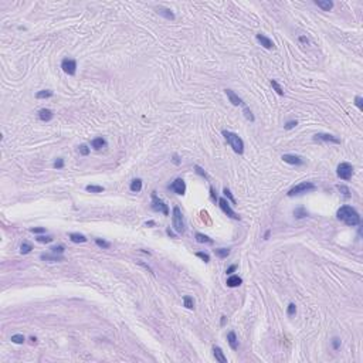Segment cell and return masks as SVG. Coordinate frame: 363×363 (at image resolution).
<instances>
[{"mask_svg": "<svg viewBox=\"0 0 363 363\" xmlns=\"http://www.w3.org/2000/svg\"><path fill=\"white\" fill-rule=\"evenodd\" d=\"M338 219L342 223H345L346 225H357L360 224V216L359 213L352 207V206H342L336 213Z\"/></svg>", "mask_w": 363, "mask_h": 363, "instance_id": "1", "label": "cell"}, {"mask_svg": "<svg viewBox=\"0 0 363 363\" xmlns=\"http://www.w3.org/2000/svg\"><path fill=\"white\" fill-rule=\"evenodd\" d=\"M223 136L225 138V141H227V143L230 145L233 148V151L235 152V153H238V155H243L244 153V142H243V139L240 138L237 133H234V132H230V131H223Z\"/></svg>", "mask_w": 363, "mask_h": 363, "instance_id": "2", "label": "cell"}, {"mask_svg": "<svg viewBox=\"0 0 363 363\" xmlns=\"http://www.w3.org/2000/svg\"><path fill=\"white\" fill-rule=\"evenodd\" d=\"M172 223H173V229L176 230V233H179V234L185 233V230H186L185 219H183L182 210L177 207V206H175V207H173V214H172Z\"/></svg>", "mask_w": 363, "mask_h": 363, "instance_id": "3", "label": "cell"}, {"mask_svg": "<svg viewBox=\"0 0 363 363\" xmlns=\"http://www.w3.org/2000/svg\"><path fill=\"white\" fill-rule=\"evenodd\" d=\"M316 190V186L311 182H304V183H299V185L294 186L291 190L288 192V196L292 197V196L296 195H302V193H309V192H315Z\"/></svg>", "mask_w": 363, "mask_h": 363, "instance_id": "4", "label": "cell"}, {"mask_svg": "<svg viewBox=\"0 0 363 363\" xmlns=\"http://www.w3.org/2000/svg\"><path fill=\"white\" fill-rule=\"evenodd\" d=\"M152 208L155 210V212H159V213H163L165 216L169 214V208H168V204H165V202L163 200H160V199L156 196V192L152 193Z\"/></svg>", "mask_w": 363, "mask_h": 363, "instance_id": "5", "label": "cell"}, {"mask_svg": "<svg viewBox=\"0 0 363 363\" xmlns=\"http://www.w3.org/2000/svg\"><path fill=\"white\" fill-rule=\"evenodd\" d=\"M338 176H339L342 180H350V177H352L353 175V168L350 163H346V162H343V163H340L339 166H338Z\"/></svg>", "mask_w": 363, "mask_h": 363, "instance_id": "6", "label": "cell"}, {"mask_svg": "<svg viewBox=\"0 0 363 363\" xmlns=\"http://www.w3.org/2000/svg\"><path fill=\"white\" fill-rule=\"evenodd\" d=\"M219 206H220V208L223 210V213L224 214H227L229 217H231V219H234V220H240V216L237 214V213L234 212L231 208V206H230V203L225 200V199H219Z\"/></svg>", "mask_w": 363, "mask_h": 363, "instance_id": "7", "label": "cell"}, {"mask_svg": "<svg viewBox=\"0 0 363 363\" xmlns=\"http://www.w3.org/2000/svg\"><path fill=\"white\" fill-rule=\"evenodd\" d=\"M61 68L65 74L68 75H75V71H77V63L75 60H71V58H64L61 61Z\"/></svg>", "mask_w": 363, "mask_h": 363, "instance_id": "8", "label": "cell"}, {"mask_svg": "<svg viewBox=\"0 0 363 363\" xmlns=\"http://www.w3.org/2000/svg\"><path fill=\"white\" fill-rule=\"evenodd\" d=\"M313 141L316 142H326V143H335V145H339L340 143V139L333 136L330 133H316L313 136Z\"/></svg>", "mask_w": 363, "mask_h": 363, "instance_id": "9", "label": "cell"}, {"mask_svg": "<svg viewBox=\"0 0 363 363\" xmlns=\"http://www.w3.org/2000/svg\"><path fill=\"white\" fill-rule=\"evenodd\" d=\"M170 189L176 193V195L183 196V195H185V192H186V183H185V180H183V179H176V180L170 185Z\"/></svg>", "mask_w": 363, "mask_h": 363, "instance_id": "10", "label": "cell"}, {"mask_svg": "<svg viewBox=\"0 0 363 363\" xmlns=\"http://www.w3.org/2000/svg\"><path fill=\"white\" fill-rule=\"evenodd\" d=\"M281 159H282L285 163H288V165H295V166L304 165V159L298 155H289V153H286V155H282Z\"/></svg>", "mask_w": 363, "mask_h": 363, "instance_id": "11", "label": "cell"}, {"mask_svg": "<svg viewBox=\"0 0 363 363\" xmlns=\"http://www.w3.org/2000/svg\"><path fill=\"white\" fill-rule=\"evenodd\" d=\"M257 40H258V43L261 44L264 48H267V50H272V48L275 47V44H274V41L271 40V38H268L267 36H264V34L258 33L257 34Z\"/></svg>", "mask_w": 363, "mask_h": 363, "instance_id": "12", "label": "cell"}, {"mask_svg": "<svg viewBox=\"0 0 363 363\" xmlns=\"http://www.w3.org/2000/svg\"><path fill=\"white\" fill-rule=\"evenodd\" d=\"M224 92H225V95L229 97L230 102H231L233 105H235V107H238V105H244L243 99H241V98H240L237 94H235L234 91H231V90H224Z\"/></svg>", "mask_w": 363, "mask_h": 363, "instance_id": "13", "label": "cell"}, {"mask_svg": "<svg viewBox=\"0 0 363 363\" xmlns=\"http://www.w3.org/2000/svg\"><path fill=\"white\" fill-rule=\"evenodd\" d=\"M155 10L158 14H160V16H163L165 19H168V20H175V14H173V11L170 10V9H168V7H155Z\"/></svg>", "mask_w": 363, "mask_h": 363, "instance_id": "14", "label": "cell"}, {"mask_svg": "<svg viewBox=\"0 0 363 363\" xmlns=\"http://www.w3.org/2000/svg\"><path fill=\"white\" fill-rule=\"evenodd\" d=\"M38 118H40V121L43 122H50L51 119L54 118V114L51 109H47V108H43V109H40L38 111Z\"/></svg>", "mask_w": 363, "mask_h": 363, "instance_id": "15", "label": "cell"}, {"mask_svg": "<svg viewBox=\"0 0 363 363\" xmlns=\"http://www.w3.org/2000/svg\"><path fill=\"white\" fill-rule=\"evenodd\" d=\"M227 286H230V288H235V286H240L243 284V279L240 278L238 275H230L229 278H227Z\"/></svg>", "mask_w": 363, "mask_h": 363, "instance_id": "16", "label": "cell"}, {"mask_svg": "<svg viewBox=\"0 0 363 363\" xmlns=\"http://www.w3.org/2000/svg\"><path fill=\"white\" fill-rule=\"evenodd\" d=\"M227 342H229L230 348H231L233 350L238 349V340H237V336H235V332H229L227 333Z\"/></svg>", "mask_w": 363, "mask_h": 363, "instance_id": "17", "label": "cell"}, {"mask_svg": "<svg viewBox=\"0 0 363 363\" xmlns=\"http://www.w3.org/2000/svg\"><path fill=\"white\" fill-rule=\"evenodd\" d=\"M91 146H92L95 151H99V149L107 146V141H105L104 138H101V136H99V138H94L91 141Z\"/></svg>", "mask_w": 363, "mask_h": 363, "instance_id": "18", "label": "cell"}, {"mask_svg": "<svg viewBox=\"0 0 363 363\" xmlns=\"http://www.w3.org/2000/svg\"><path fill=\"white\" fill-rule=\"evenodd\" d=\"M315 4L321 7L323 11H329L333 7V2H330V0H315Z\"/></svg>", "mask_w": 363, "mask_h": 363, "instance_id": "19", "label": "cell"}, {"mask_svg": "<svg viewBox=\"0 0 363 363\" xmlns=\"http://www.w3.org/2000/svg\"><path fill=\"white\" fill-rule=\"evenodd\" d=\"M213 353H214L216 360H219L220 363H227V357L224 356V353H223L221 348H219V346H213Z\"/></svg>", "mask_w": 363, "mask_h": 363, "instance_id": "20", "label": "cell"}, {"mask_svg": "<svg viewBox=\"0 0 363 363\" xmlns=\"http://www.w3.org/2000/svg\"><path fill=\"white\" fill-rule=\"evenodd\" d=\"M129 189H131V192H133V193H139L142 190V180L141 179H133V180L131 182Z\"/></svg>", "mask_w": 363, "mask_h": 363, "instance_id": "21", "label": "cell"}, {"mask_svg": "<svg viewBox=\"0 0 363 363\" xmlns=\"http://www.w3.org/2000/svg\"><path fill=\"white\" fill-rule=\"evenodd\" d=\"M68 237H70V240L72 243H85L87 241V237L82 234H78V233H71Z\"/></svg>", "mask_w": 363, "mask_h": 363, "instance_id": "22", "label": "cell"}, {"mask_svg": "<svg viewBox=\"0 0 363 363\" xmlns=\"http://www.w3.org/2000/svg\"><path fill=\"white\" fill-rule=\"evenodd\" d=\"M41 260H46V261H51V262H55V261H63V257L57 256V254H41Z\"/></svg>", "mask_w": 363, "mask_h": 363, "instance_id": "23", "label": "cell"}, {"mask_svg": "<svg viewBox=\"0 0 363 363\" xmlns=\"http://www.w3.org/2000/svg\"><path fill=\"white\" fill-rule=\"evenodd\" d=\"M196 241L197 243H206V244H213V240L210 238V237H207V235H204V234H202V233H197L196 234Z\"/></svg>", "mask_w": 363, "mask_h": 363, "instance_id": "24", "label": "cell"}, {"mask_svg": "<svg viewBox=\"0 0 363 363\" xmlns=\"http://www.w3.org/2000/svg\"><path fill=\"white\" fill-rule=\"evenodd\" d=\"M50 97H53V91H50V90L38 91L37 94H36V98H38V99H43V98H50Z\"/></svg>", "mask_w": 363, "mask_h": 363, "instance_id": "25", "label": "cell"}, {"mask_svg": "<svg viewBox=\"0 0 363 363\" xmlns=\"http://www.w3.org/2000/svg\"><path fill=\"white\" fill-rule=\"evenodd\" d=\"M183 304H185V306L187 308V309H193V308H195V302H193V298H192V296H189V295L183 296Z\"/></svg>", "mask_w": 363, "mask_h": 363, "instance_id": "26", "label": "cell"}, {"mask_svg": "<svg viewBox=\"0 0 363 363\" xmlns=\"http://www.w3.org/2000/svg\"><path fill=\"white\" fill-rule=\"evenodd\" d=\"M85 190H87V192H91V193H101V192H104V187H102V186L88 185L87 187H85Z\"/></svg>", "mask_w": 363, "mask_h": 363, "instance_id": "27", "label": "cell"}, {"mask_svg": "<svg viewBox=\"0 0 363 363\" xmlns=\"http://www.w3.org/2000/svg\"><path fill=\"white\" fill-rule=\"evenodd\" d=\"M214 254L217 257H220V258H225V257L230 254V250L229 248H217V250H214Z\"/></svg>", "mask_w": 363, "mask_h": 363, "instance_id": "28", "label": "cell"}, {"mask_svg": "<svg viewBox=\"0 0 363 363\" xmlns=\"http://www.w3.org/2000/svg\"><path fill=\"white\" fill-rule=\"evenodd\" d=\"M271 87L274 88V91H275V92H277L278 95H281V97L284 95V90L281 88V85H279L275 80H271Z\"/></svg>", "mask_w": 363, "mask_h": 363, "instance_id": "29", "label": "cell"}, {"mask_svg": "<svg viewBox=\"0 0 363 363\" xmlns=\"http://www.w3.org/2000/svg\"><path fill=\"white\" fill-rule=\"evenodd\" d=\"M294 214H295L296 219H302V217H306V216H308V212H306L304 207H299L294 212Z\"/></svg>", "mask_w": 363, "mask_h": 363, "instance_id": "30", "label": "cell"}, {"mask_svg": "<svg viewBox=\"0 0 363 363\" xmlns=\"http://www.w3.org/2000/svg\"><path fill=\"white\" fill-rule=\"evenodd\" d=\"M36 240H37V243H41V244H47V243L53 241V237L51 235H38Z\"/></svg>", "mask_w": 363, "mask_h": 363, "instance_id": "31", "label": "cell"}, {"mask_svg": "<svg viewBox=\"0 0 363 363\" xmlns=\"http://www.w3.org/2000/svg\"><path fill=\"white\" fill-rule=\"evenodd\" d=\"M95 244H97L98 247H101V248H109V247H111V243H108V241L101 240V238H95Z\"/></svg>", "mask_w": 363, "mask_h": 363, "instance_id": "32", "label": "cell"}, {"mask_svg": "<svg viewBox=\"0 0 363 363\" xmlns=\"http://www.w3.org/2000/svg\"><path fill=\"white\" fill-rule=\"evenodd\" d=\"M11 342H13V343H17V345H21V343L24 342V336H23V335H20V333H17V335H13V336H11Z\"/></svg>", "mask_w": 363, "mask_h": 363, "instance_id": "33", "label": "cell"}, {"mask_svg": "<svg viewBox=\"0 0 363 363\" xmlns=\"http://www.w3.org/2000/svg\"><path fill=\"white\" fill-rule=\"evenodd\" d=\"M31 250H33V247H31L28 243H23V244H21V247H20L21 254H28Z\"/></svg>", "mask_w": 363, "mask_h": 363, "instance_id": "34", "label": "cell"}, {"mask_svg": "<svg viewBox=\"0 0 363 363\" xmlns=\"http://www.w3.org/2000/svg\"><path fill=\"white\" fill-rule=\"evenodd\" d=\"M295 312H296V306H295V304H289L288 305V308H286V315L288 316H294L295 315Z\"/></svg>", "mask_w": 363, "mask_h": 363, "instance_id": "35", "label": "cell"}, {"mask_svg": "<svg viewBox=\"0 0 363 363\" xmlns=\"http://www.w3.org/2000/svg\"><path fill=\"white\" fill-rule=\"evenodd\" d=\"M243 107H244V115H246V118L248 119V121L254 122V115L251 114V111L248 109V107H246V105H243Z\"/></svg>", "mask_w": 363, "mask_h": 363, "instance_id": "36", "label": "cell"}, {"mask_svg": "<svg viewBox=\"0 0 363 363\" xmlns=\"http://www.w3.org/2000/svg\"><path fill=\"white\" fill-rule=\"evenodd\" d=\"M223 192H224L225 197L229 199V200H230V202H231V203H233V204H235V199H234V196H233V195H231V192H230L229 189L225 187V189H224V190H223Z\"/></svg>", "mask_w": 363, "mask_h": 363, "instance_id": "37", "label": "cell"}, {"mask_svg": "<svg viewBox=\"0 0 363 363\" xmlns=\"http://www.w3.org/2000/svg\"><path fill=\"white\" fill-rule=\"evenodd\" d=\"M355 105L359 108L360 111H363V98L360 97V95H357V97L355 98Z\"/></svg>", "mask_w": 363, "mask_h": 363, "instance_id": "38", "label": "cell"}, {"mask_svg": "<svg viewBox=\"0 0 363 363\" xmlns=\"http://www.w3.org/2000/svg\"><path fill=\"white\" fill-rule=\"evenodd\" d=\"M195 170H196V173H197V175H200V176H202V177H204V179H208V175H207V173H206L204 170H203L202 168H200V166H195Z\"/></svg>", "mask_w": 363, "mask_h": 363, "instance_id": "39", "label": "cell"}, {"mask_svg": "<svg viewBox=\"0 0 363 363\" xmlns=\"http://www.w3.org/2000/svg\"><path fill=\"white\" fill-rule=\"evenodd\" d=\"M196 256H197L199 258H202L204 262H208V261H210V257H208V254H206V252L199 251V252H196Z\"/></svg>", "mask_w": 363, "mask_h": 363, "instance_id": "40", "label": "cell"}, {"mask_svg": "<svg viewBox=\"0 0 363 363\" xmlns=\"http://www.w3.org/2000/svg\"><path fill=\"white\" fill-rule=\"evenodd\" d=\"M80 153H81L82 156L90 155V148H88L87 145H81V146H80Z\"/></svg>", "mask_w": 363, "mask_h": 363, "instance_id": "41", "label": "cell"}, {"mask_svg": "<svg viewBox=\"0 0 363 363\" xmlns=\"http://www.w3.org/2000/svg\"><path fill=\"white\" fill-rule=\"evenodd\" d=\"M54 168H55V169H63V168H64V159L58 158L57 160L54 162Z\"/></svg>", "mask_w": 363, "mask_h": 363, "instance_id": "42", "label": "cell"}, {"mask_svg": "<svg viewBox=\"0 0 363 363\" xmlns=\"http://www.w3.org/2000/svg\"><path fill=\"white\" fill-rule=\"evenodd\" d=\"M51 252H53V254H61V252H64V246L53 247V248H51Z\"/></svg>", "mask_w": 363, "mask_h": 363, "instance_id": "43", "label": "cell"}, {"mask_svg": "<svg viewBox=\"0 0 363 363\" xmlns=\"http://www.w3.org/2000/svg\"><path fill=\"white\" fill-rule=\"evenodd\" d=\"M296 125H298V122H296V121H289V122H286V124L284 125V128H285V129H288V131H289V129L295 128Z\"/></svg>", "mask_w": 363, "mask_h": 363, "instance_id": "44", "label": "cell"}, {"mask_svg": "<svg viewBox=\"0 0 363 363\" xmlns=\"http://www.w3.org/2000/svg\"><path fill=\"white\" fill-rule=\"evenodd\" d=\"M30 231L34 233V234H41V233H46V229H44V227H34Z\"/></svg>", "mask_w": 363, "mask_h": 363, "instance_id": "45", "label": "cell"}, {"mask_svg": "<svg viewBox=\"0 0 363 363\" xmlns=\"http://www.w3.org/2000/svg\"><path fill=\"white\" fill-rule=\"evenodd\" d=\"M332 346H333V349H339L340 339H338V338H333V339H332Z\"/></svg>", "mask_w": 363, "mask_h": 363, "instance_id": "46", "label": "cell"}, {"mask_svg": "<svg viewBox=\"0 0 363 363\" xmlns=\"http://www.w3.org/2000/svg\"><path fill=\"white\" fill-rule=\"evenodd\" d=\"M338 190H339V192H342L343 195L346 196V197H348V196H349V189H348V187H345V186H338Z\"/></svg>", "mask_w": 363, "mask_h": 363, "instance_id": "47", "label": "cell"}, {"mask_svg": "<svg viewBox=\"0 0 363 363\" xmlns=\"http://www.w3.org/2000/svg\"><path fill=\"white\" fill-rule=\"evenodd\" d=\"M299 41H301L302 44H305V46H308V44H309V40H308L305 36H301V37H299Z\"/></svg>", "mask_w": 363, "mask_h": 363, "instance_id": "48", "label": "cell"}, {"mask_svg": "<svg viewBox=\"0 0 363 363\" xmlns=\"http://www.w3.org/2000/svg\"><path fill=\"white\" fill-rule=\"evenodd\" d=\"M172 162H173L175 165H180V159H179L177 155H173V159H172Z\"/></svg>", "mask_w": 363, "mask_h": 363, "instance_id": "49", "label": "cell"}, {"mask_svg": "<svg viewBox=\"0 0 363 363\" xmlns=\"http://www.w3.org/2000/svg\"><path fill=\"white\" fill-rule=\"evenodd\" d=\"M235 268H237V265H235V264H234V265L229 267V268H227V271H225V272H227V274H233V272L235 271Z\"/></svg>", "mask_w": 363, "mask_h": 363, "instance_id": "50", "label": "cell"}, {"mask_svg": "<svg viewBox=\"0 0 363 363\" xmlns=\"http://www.w3.org/2000/svg\"><path fill=\"white\" fill-rule=\"evenodd\" d=\"M139 264H141V265H142V267H145V268L148 269V271H149V272H151L152 275H153V271H152V268H151V267H149V265H146V264H143V262H142V261H139Z\"/></svg>", "mask_w": 363, "mask_h": 363, "instance_id": "51", "label": "cell"}, {"mask_svg": "<svg viewBox=\"0 0 363 363\" xmlns=\"http://www.w3.org/2000/svg\"><path fill=\"white\" fill-rule=\"evenodd\" d=\"M210 193H212V199L214 200V202H216V200H219V199H217V196H216L214 189H213V187H210Z\"/></svg>", "mask_w": 363, "mask_h": 363, "instance_id": "52", "label": "cell"}, {"mask_svg": "<svg viewBox=\"0 0 363 363\" xmlns=\"http://www.w3.org/2000/svg\"><path fill=\"white\" fill-rule=\"evenodd\" d=\"M269 234H271V230H267L265 234H264V240H268L269 238Z\"/></svg>", "mask_w": 363, "mask_h": 363, "instance_id": "53", "label": "cell"}, {"mask_svg": "<svg viewBox=\"0 0 363 363\" xmlns=\"http://www.w3.org/2000/svg\"><path fill=\"white\" fill-rule=\"evenodd\" d=\"M166 233H168V234L170 235V237H175V234L172 233V230H170V229H166Z\"/></svg>", "mask_w": 363, "mask_h": 363, "instance_id": "54", "label": "cell"}, {"mask_svg": "<svg viewBox=\"0 0 363 363\" xmlns=\"http://www.w3.org/2000/svg\"><path fill=\"white\" fill-rule=\"evenodd\" d=\"M30 340H31V343H36V342H37V338H36V336H31Z\"/></svg>", "mask_w": 363, "mask_h": 363, "instance_id": "55", "label": "cell"}, {"mask_svg": "<svg viewBox=\"0 0 363 363\" xmlns=\"http://www.w3.org/2000/svg\"><path fill=\"white\" fill-rule=\"evenodd\" d=\"M224 323H225V316L223 315L221 316V326H224Z\"/></svg>", "mask_w": 363, "mask_h": 363, "instance_id": "56", "label": "cell"}, {"mask_svg": "<svg viewBox=\"0 0 363 363\" xmlns=\"http://www.w3.org/2000/svg\"><path fill=\"white\" fill-rule=\"evenodd\" d=\"M146 225H155V221H148L146 223Z\"/></svg>", "mask_w": 363, "mask_h": 363, "instance_id": "57", "label": "cell"}]
</instances>
